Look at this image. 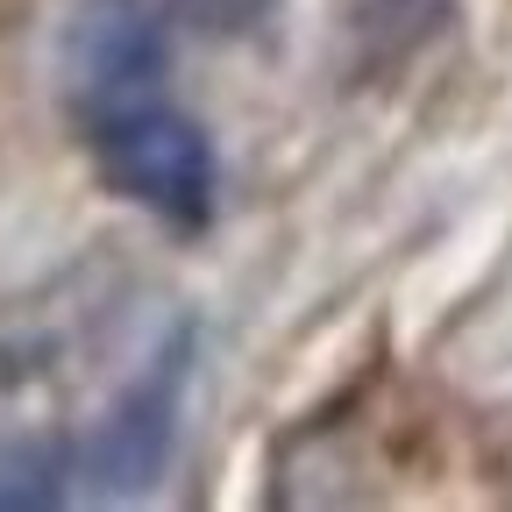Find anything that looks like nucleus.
<instances>
[{
	"label": "nucleus",
	"mask_w": 512,
	"mask_h": 512,
	"mask_svg": "<svg viewBox=\"0 0 512 512\" xmlns=\"http://www.w3.org/2000/svg\"><path fill=\"white\" fill-rule=\"evenodd\" d=\"M185 370H192V328L164 335L150 370L114 399V413L64 448L72 491L86 498H136L164 477L171 441H178V399H185Z\"/></svg>",
	"instance_id": "nucleus-2"
},
{
	"label": "nucleus",
	"mask_w": 512,
	"mask_h": 512,
	"mask_svg": "<svg viewBox=\"0 0 512 512\" xmlns=\"http://www.w3.org/2000/svg\"><path fill=\"white\" fill-rule=\"evenodd\" d=\"M271 15V0H171V22L200 29V36H249Z\"/></svg>",
	"instance_id": "nucleus-4"
},
{
	"label": "nucleus",
	"mask_w": 512,
	"mask_h": 512,
	"mask_svg": "<svg viewBox=\"0 0 512 512\" xmlns=\"http://www.w3.org/2000/svg\"><path fill=\"white\" fill-rule=\"evenodd\" d=\"M57 100L107 192L178 235L214 221L221 157L207 128L171 100L164 0H72L57 29Z\"/></svg>",
	"instance_id": "nucleus-1"
},
{
	"label": "nucleus",
	"mask_w": 512,
	"mask_h": 512,
	"mask_svg": "<svg viewBox=\"0 0 512 512\" xmlns=\"http://www.w3.org/2000/svg\"><path fill=\"white\" fill-rule=\"evenodd\" d=\"M64 498H72L64 441H36V434L0 441V505H64Z\"/></svg>",
	"instance_id": "nucleus-3"
}]
</instances>
